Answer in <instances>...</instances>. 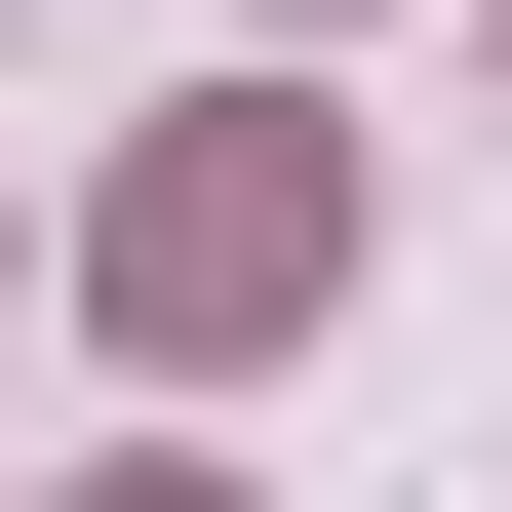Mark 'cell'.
<instances>
[{
  "label": "cell",
  "instance_id": "2",
  "mask_svg": "<svg viewBox=\"0 0 512 512\" xmlns=\"http://www.w3.org/2000/svg\"><path fill=\"white\" fill-rule=\"evenodd\" d=\"M276 40H316V0H276Z\"/></svg>",
  "mask_w": 512,
  "mask_h": 512
},
{
  "label": "cell",
  "instance_id": "1",
  "mask_svg": "<svg viewBox=\"0 0 512 512\" xmlns=\"http://www.w3.org/2000/svg\"><path fill=\"white\" fill-rule=\"evenodd\" d=\"M79 276H119V355H276V316L355 276V158H316V119H158Z\"/></svg>",
  "mask_w": 512,
  "mask_h": 512
}]
</instances>
